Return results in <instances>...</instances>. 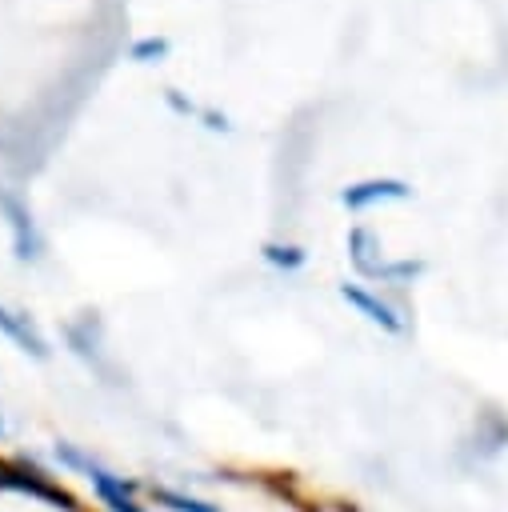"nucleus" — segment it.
<instances>
[{
	"label": "nucleus",
	"instance_id": "nucleus-3",
	"mask_svg": "<svg viewBox=\"0 0 508 512\" xmlns=\"http://www.w3.org/2000/svg\"><path fill=\"white\" fill-rule=\"evenodd\" d=\"M408 184L404 180H364V184H352V188H344L340 192V200L348 204V208H368V204H376V200H408Z\"/></svg>",
	"mask_w": 508,
	"mask_h": 512
},
{
	"label": "nucleus",
	"instance_id": "nucleus-2",
	"mask_svg": "<svg viewBox=\"0 0 508 512\" xmlns=\"http://www.w3.org/2000/svg\"><path fill=\"white\" fill-rule=\"evenodd\" d=\"M0 488L20 492V496H36V500H44V504H52V508H64V512L76 508V500H72L64 488H56L48 476H40V472H32V468H20V464H0Z\"/></svg>",
	"mask_w": 508,
	"mask_h": 512
},
{
	"label": "nucleus",
	"instance_id": "nucleus-9",
	"mask_svg": "<svg viewBox=\"0 0 508 512\" xmlns=\"http://www.w3.org/2000/svg\"><path fill=\"white\" fill-rule=\"evenodd\" d=\"M264 260L268 264H280V268H300L304 264V252L292 248V244H264Z\"/></svg>",
	"mask_w": 508,
	"mask_h": 512
},
{
	"label": "nucleus",
	"instance_id": "nucleus-6",
	"mask_svg": "<svg viewBox=\"0 0 508 512\" xmlns=\"http://www.w3.org/2000/svg\"><path fill=\"white\" fill-rule=\"evenodd\" d=\"M0 332L20 348V352H32V356H48V348H44V340H40V332L28 324V316H20V312H8L4 304H0Z\"/></svg>",
	"mask_w": 508,
	"mask_h": 512
},
{
	"label": "nucleus",
	"instance_id": "nucleus-1",
	"mask_svg": "<svg viewBox=\"0 0 508 512\" xmlns=\"http://www.w3.org/2000/svg\"><path fill=\"white\" fill-rule=\"evenodd\" d=\"M56 456H60L64 464L80 468V472L92 480V488H96V496L104 500V508H108V512H144V508L132 500V492L124 488V480H120V476H112L108 468H100L96 460H88V456H80L76 448H64V444L56 448Z\"/></svg>",
	"mask_w": 508,
	"mask_h": 512
},
{
	"label": "nucleus",
	"instance_id": "nucleus-5",
	"mask_svg": "<svg viewBox=\"0 0 508 512\" xmlns=\"http://www.w3.org/2000/svg\"><path fill=\"white\" fill-rule=\"evenodd\" d=\"M0 208H4V212H8V220H12L16 256H20V260H36V256H40V240H36V232H32V216H28L12 196H0Z\"/></svg>",
	"mask_w": 508,
	"mask_h": 512
},
{
	"label": "nucleus",
	"instance_id": "nucleus-10",
	"mask_svg": "<svg viewBox=\"0 0 508 512\" xmlns=\"http://www.w3.org/2000/svg\"><path fill=\"white\" fill-rule=\"evenodd\" d=\"M164 52H168V40H156V36L132 44V60H152V56H164Z\"/></svg>",
	"mask_w": 508,
	"mask_h": 512
},
{
	"label": "nucleus",
	"instance_id": "nucleus-4",
	"mask_svg": "<svg viewBox=\"0 0 508 512\" xmlns=\"http://www.w3.org/2000/svg\"><path fill=\"white\" fill-rule=\"evenodd\" d=\"M340 296H344L352 308H360L372 324H380L384 332H400V328H404V320H400L384 300H376L372 292H364V288H356V284H340Z\"/></svg>",
	"mask_w": 508,
	"mask_h": 512
},
{
	"label": "nucleus",
	"instance_id": "nucleus-8",
	"mask_svg": "<svg viewBox=\"0 0 508 512\" xmlns=\"http://www.w3.org/2000/svg\"><path fill=\"white\" fill-rule=\"evenodd\" d=\"M152 496H156L164 508H172V512H220V508H212V504H204V500H192V496H180V492H172V488H152Z\"/></svg>",
	"mask_w": 508,
	"mask_h": 512
},
{
	"label": "nucleus",
	"instance_id": "nucleus-7",
	"mask_svg": "<svg viewBox=\"0 0 508 512\" xmlns=\"http://www.w3.org/2000/svg\"><path fill=\"white\" fill-rule=\"evenodd\" d=\"M372 252H376V240H372V232L356 228V232L348 236V256H352V264H356V272H360V276H380L384 260H372Z\"/></svg>",
	"mask_w": 508,
	"mask_h": 512
}]
</instances>
